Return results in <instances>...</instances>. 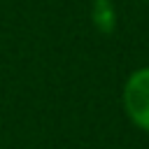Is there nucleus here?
Segmentation results:
<instances>
[{
	"instance_id": "nucleus-2",
	"label": "nucleus",
	"mask_w": 149,
	"mask_h": 149,
	"mask_svg": "<svg viewBox=\"0 0 149 149\" xmlns=\"http://www.w3.org/2000/svg\"><path fill=\"white\" fill-rule=\"evenodd\" d=\"M91 21H93V26L102 35L114 33V28H116V9H114L112 0H93V5H91Z\"/></svg>"
},
{
	"instance_id": "nucleus-1",
	"label": "nucleus",
	"mask_w": 149,
	"mask_h": 149,
	"mask_svg": "<svg viewBox=\"0 0 149 149\" xmlns=\"http://www.w3.org/2000/svg\"><path fill=\"white\" fill-rule=\"evenodd\" d=\"M121 105L130 123L149 133V65L128 74L121 91Z\"/></svg>"
}]
</instances>
